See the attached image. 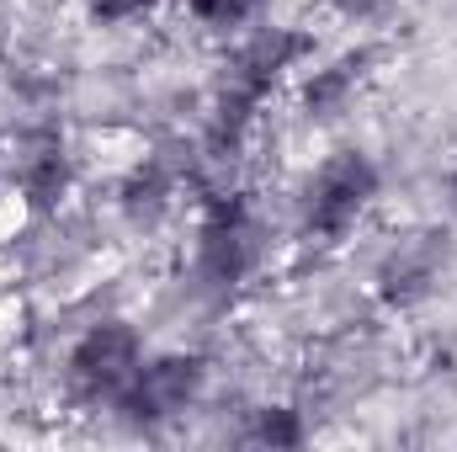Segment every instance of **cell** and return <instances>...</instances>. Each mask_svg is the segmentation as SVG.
I'll use <instances>...</instances> for the list:
<instances>
[{"mask_svg": "<svg viewBox=\"0 0 457 452\" xmlns=\"http://www.w3.org/2000/svg\"><path fill=\"white\" fill-rule=\"evenodd\" d=\"M255 261H261L255 213L239 197H219L208 224H203V239H197V277L213 282V288H234L255 272Z\"/></svg>", "mask_w": 457, "mask_h": 452, "instance_id": "6da1fadb", "label": "cell"}, {"mask_svg": "<svg viewBox=\"0 0 457 452\" xmlns=\"http://www.w3.org/2000/svg\"><path fill=\"white\" fill-rule=\"evenodd\" d=\"M372 192H378V165L367 155H356V149L330 155L320 165V176L309 181V203H303L309 229L314 234H345L356 224V213L372 203Z\"/></svg>", "mask_w": 457, "mask_h": 452, "instance_id": "7a4b0ae2", "label": "cell"}, {"mask_svg": "<svg viewBox=\"0 0 457 452\" xmlns=\"http://www.w3.org/2000/svg\"><path fill=\"white\" fill-rule=\"evenodd\" d=\"M203 378H208L203 356H154V362H144V367L133 372V383H128L117 399H122V410H128L133 421L154 426V421L181 415V410L203 394Z\"/></svg>", "mask_w": 457, "mask_h": 452, "instance_id": "3957f363", "label": "cell"}, {"mask_svg": "<svg viewBox=\"0 0 457 452\" xmlns=\"http://www.w3.org/2000/svg\"><path fill=\"white\" fill-rule=\"evenodd\" d=\"M138 367H144V340H138L133 325H122V320L91 325L86 336L75 340V351H70V372L91 394H122Z\"/></svg>", "mask_w": 457, "mask_h": 452, "instance_id": "277c9868", "label": "cell"}, {"mask_svg": "<svg viewBox=\"0 0 457 452\" xmlns=\"http://www.w3.org/2000/svg\"><path fill=\"white\" fill-rule=\"evenodd\" d=\"M442 255H447V245H442L436 234L404 239V245L383 261V272H378V293H383V304H394V309H415L420 298H431V288H436V277H442Z\"/></svg>", "mask_w": 457, "mask_h": 452, "instance_id": "5b68a950", "label": "cell"}, {"mask_svg": "<svg viewBox=\"0 0 457 452\" xmlns=\"http://www.w3.org/2000/svg\"><path fill=\"white\" fill-rule=\"evenodd\" d=\"M64 187H70V160H64L59 144H43L37 155L21 160V192H27L32 208H54L64 197Z\"/></svg>", "mask_w": 457, "mask_h": 452, "instance_id": "8992f818", "label": "cell"}, {"mask_svg": "<svg viewBox=\"0 0 457 452\" xmlns=\"http://www.w3.org/2000/svg\"><path fill=\"white\" fill-rule=\"evenodd\" d=\"M361 64H367V59H341V64H330V70H314V80L303 86V107L314 117H336L345 102H351V91H356Z\"/></svg>", "mask_w": 457, "mask_h": 452, "instance_id": "52a82bcc", "label": "cell"}, {"mask_svg": "<svg viewBox=\"0 0 457 452\" xmlns=\"http://www.w3.org/2000/svg\"><path fill=\"white\" fill-rule=\"evenodd\" d=\"M250 437H255V442H266V448H298V442H303L298 410H261Z\"/></svg>", "mask_w": 457, "mask_h": 452, "instance_id": "ba28073f", "label": "cell"}, {"mask_svg": "<svg viewBox=\"0 0 457 452\" xmlns=\"http://www.w3.org/2000/svg\"><path fill=\"white\" fill-rule=\"evenodd\" d=\"M255 5H261V0H192V11H197L203 21H245Z\"/></svg>", "mask_w": 457, "mask_h": 452, "instance_id": "9c48e42d", "label": "cell"}, {"mask_svg": "<svg viewBox=\"0 0 457 452\" xmlns=\"http://www.w3.org/2000/svg\"><path fill=\"white\" fill-rule=\"evenodd\" d=\"M144 5H154V0H96L91 11H96L102 21H122V16H138Z\"/></svg>", "mask_w": 457, "mask_h": 452, "instance_id": "30bf717a", "label": "cell"}, {"mask_svg": "<svg viewBox=\"0 0 457 452\" xmlns=\"http://www.w3.org/2000/svg\"><path fill=\"white\" fill-rule=\"evenodd\" d=\"M336 11H345V16H356V21H367V16H378L383 11V0H330Z\"/></svg>", "mask_w": 457, "mask_h": 452, "instance_id": "8fae6325", "label": "cell"}, {"mask_svg": "<svg viewBox=\"0 0 457 452\" xmlns=\"http://www.w3.org/2000/svg\"><path fill=\"white\" fill-rule=\"evenodd\" d=\"M453 203H457V176H453Z\"/></svg>", "mask_w": 457, "mask_h": 452, "instance_id": "7c38bea8", "label": "cell"}]
</instances>
